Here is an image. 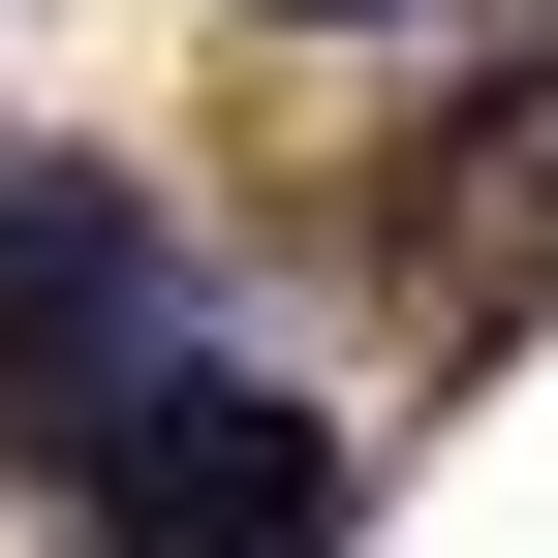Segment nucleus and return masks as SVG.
Wrapping results in <instances>:
<instances>
[{
    "instance_id": "2",
    "label": "nucleus",
    "mask_w": 558,
    "mask_h": 558,
    "mask_svg": "<svg viewBox=\"0 0 558 558\" xmlns=\"http://www.w3.org/2000/svg\"><path fill=\"white\" fill-rule=\"evenodd\" d=\"M124 373H156V218H124V186H32V156H0V435L62 465Z\"/></svg>"
},
{
    "instance_id": "3",
    "label": "nucleus",
    "mask_w": 558,
    "mask_h": 558,
    "mask_svg": "<svg viewBox=\"0 0 558 558\" xmlns=\"http://www.w3.org/2000/svg\"><path fill=\"white\" fill-rule=\"evenodd\" d=\"M279 32H403V0H279Z\"/></svg>"
},
{
    "instance_id": "1",
    "label": "nucleus",
    "mask_w": 558,
    "mask_h": 558,
    "mask_svg": "<svg viewBox=\"0 0 558 558\" xmlns=\"http://www.w3.org/2000/svg\"><path fill=\"white\" fill-rule=\"evenodd\" d=\"M32 497L94 527V558H341V403H279V373H186V341H156V373H124L94 435L32 465Z\"/></svg>"
}]
</instances>
